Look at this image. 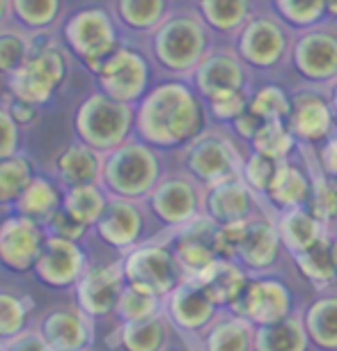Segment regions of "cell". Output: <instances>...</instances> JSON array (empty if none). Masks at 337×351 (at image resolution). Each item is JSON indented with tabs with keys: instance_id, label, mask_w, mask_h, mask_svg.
Returning <instances> with one entry per match:
<instances>
[{
	"instance_id": "e0dca14e",
	"label": "cell",
	"mask_w": 337,
	"mask_h": 351,
	"mask_svg": "<svg viewBox=\"0 0 337 351\" xmlns=\"http://www.w3.org/2000/svg\"><path fill=\"white\" fill-rule=\"evenodd\" d=\"M250 69L234 49H211L204 60L188 76L190 85L200 92L202 99H209L221 92L250 90Z\"/></svg>"
},
{
	"instance_id": "2e32d148",
	"label": "cell",
	"mask_w": 337,
	"mask_h": 351,
	"mask_svg": "<svg viewBox=\"0 0 337 351\" xmlns=\"http://www.w3.org/2000/svg\"><path fill=\"white\" fill-rule=\"evenodd\" d=\"M335 120L337 115L326 90L305 85L292 95V115L287 124L301 145L312 147L326 143L330 136L337 134Z\"/></svg>"
},
{
	"instance_id": "d4e9b609",
	"label": "cell",
	"mask_w": 337,
	"mask_h": 351,
	"mask_svg": "<svg viewBox=\"0 0 337 351\" xmlns=\"http://www.w3.org/2000/svg\"><path fill=\"white\" fill-rule=\"evenodd\" d=\"M310 200H312V170H310V165L296 163L292 156L282 158L280 168L275 172V180L264 195L266 207L277 214L282 209L310 204Z\"/></svg>"
},
{
	"instance_id": "d590c367",
	"label": "cell",
	"mask_w": 337,
	"mask_h": 351,
	"mask_svg": "<svg viewBox=\"0 0 337 351\" xmlns=\"http://www.w3.org/2000/svg\"><path fill=\"white\" fill-rule=\"evenodd\" d=\"M108 197L110 195L105 193L101 184H83V186L64 189L60 207L85 228H95L108 204Z\"/></svg>"
},
{
	"instance_id": "83f0119b",
	"label": "cell",
	"mask_w": 337,
	"mask_h": 351,
	"mask_svg": "<svg viewBox=\"0 0 337 351\" xmlns=\"http://www.w3.org/2000/svg\"><path fill=\"white\" fill-rule=\"evenodd\" d=\"M250 276L253 274H248L239 262L221 257V260H216L207 271H202L200 276L190 278V280L200 282L202 289L207 291L209 299L214 301L218 308L229 310L239 301V296L243 294V289H246Z\"/></svg>"
},
{
	"instance_id": "f6af8a7d",
	"label": "cell",
	"mask_w": 337,
	"mask_h": 351,
	"mask_svg": "<svg viewBox=\"0 0 337 351\" xmlns=\"http://www.w3.org/2000/svg\"><path fill=\"white\" fill-rule=\"evenodd\" d=\"M35 44L30 35L16 28H3L0 25V74L8 78L10 74L21 67L28 60Z\"/></svg>"
},
{
	"instance_id": "d6a6232c",
	"label": "cell",
	"mask_w": 337,
	"mask_h": 351,
	"mask_svg": "<svg viewBox=\"0 0 337 351\" xmlns=\"http://www.w3.org/2000/svg\"><path fill=\"white\" fill-rule=\"evenodd\" d=\"M312 342L303 324L301 310L285 319L255 326V351H310Z\"/></svg>"
},
{
	"instance_id": "11a10c76",
	"label": "cell",
	"mask_w": 337,
	"mask_h": 351,
	"mask_svg": "<svg viewBox=\"0 0 337 351\" xmlns=\"http://www.w3.org/2000/svg\"><path fill=\"white\" fill-rule=\"evenodd\" d=\"M326 92H328V99H330V104H333V108H335V115H337V78L333 83L328 85L326 88Z\"/></svg>"
},
{
	"instance_id": "e575fe53",
	"label": "cell",
	"mask_w": 337,
	"mask_h": 351,
	"mask_svg": "<svg viewBox=\"0 0 337 351\" xmlns=\"http://www.w3.org/2000/svg\"><path fill=\"white\" fill-rule=\"evenodd\" d=\"M292 257L296 262V269L312 285L314 291H328L337 285V271L333 264V255H330V234Z\"/></svg>"
},
{
	"instance_id": "ee69618b",
	"label": "cell",
	"mask_w": 337,
	"mask_h": 351,
	"mask_svg": "<svg viewBox=\"0 0 337 351\" xmlns=\"http://www.w3.org/2000/svg\"><path fill=\"white\" fill-rule=\"evenodd\" d=\"M204 104H207L209 122L218 124V127H232L250 108V90L221 92V95L204 99Z\"/></svg>"
},
{
	"instance_id": "b9f144b4",
	"label": "cell",
	"mask_w": 337,
	"mask_h": 351,
	"mask_svg": "<svg viewBox=\"0 0 337 351\" xmlns=\"http://www.w3.org/2000/svg\"><path fill=\"white\" fill-rule=\"evenodd\" d=\"M35 177L32 161L23 154L0 158V204H14Z\"/></svg>"
},
{
	"instance_id": "44dd1931",
	"label": "cell",
	"mask_w": 337,
	"mask_h": 351,
	"mask_svg": "<svg viewBox=\"0 0 337 351\" xmlns=\"http://www.w3.org/2000/svg\"><path fill=\"white\" fill-rule=\"evenodd\" d=\"M266 209V202L243 182V177H229L204 189V214L218 225L248 221Z\"/></svg>"
},
{
	"instance_id": "7dc6e473",
	"label": "cell",
	"mask_w": 337,
	"mask_h": 351,
	"mask_svg": "<svg viewBox=\"0 0 337 351\" xmlns=\"http://www.w3.org/2000/svg\"><path fill=\"white\" fill-rule=\"evenodd\" d=\"M32 310L28 296H18L14 291L0 289V342L21 333Z\"/></svg>"
},
{
	"instance_id": "bcb514c9",
	"label": "cell",
	"mask_w": 337,
	"mask_h": 351,
	"mask_svg": "<svg viewBox=\"0 0 337 351\" xmlns=\"http://www.w3.org/2000/svg\"><path fill=\"white\" fill-rule=\"evenodd\" d=\"M280 161L282 158L262 154V152H255V149H250V154L243 156L241 177H243V182H246L248 186L262 197V200L275 180V172H277V168H280Z\"/></svg>"
},
{
	"instance_id": "52a82bcc",
	"label": "cell",
	"mask_w": 337,
	"mask_h": 351,
	"mask_svg": "<svg viewBox=\"0 0 337 351\" xmlns=\"http://www.w3.org/2000/svg\"><path fill=\"white\" fill-rule=\"evenodd\" d=\"M232 49L250 69L269 74L289 62L294 30L273 12H257L232 37Z\"/></svg>"
},
{
	"instance_id": "8d00e7d4",
	"label": "cell",
	"mask_w": 337,
	"mask_h": 351,
	"mask_svg": "<svg viewBox=\"0 0 337 351\" xmlns=\"http://www.w3.org/2000/svg\"><path fill=\"white\" fill-rule=\"evenodd\" d=\"M60 204H62V193L58 191L55 184L46 180V177L35 175L23 193L18 195V200L14 202V209L16 214H23L44 223Z\"/></svg>"
},
{
	"instance_id": "5b68a950",
	"label": "cell",
	"mask_w": 337,
	"mask_h": 351,
	"mask_svg": "<svg viewBox=\"0 0 337 351\" xmlns=\"http://www.w3.org/2000/svg\"><path fill=\"white\" fill-rule=\"evenodd\" d=\"M134 127L136 106L110 99L101 90L85 97L74 112V131L78 141L101 154L127 143Z\"/></svg>"
},
{
	"instance_id": "f35d334b",
	"label": "cell",
	"mask_w": 337,
	"mask_h": 351,
	"mask_svg": "<svg viewBox=\"0 0 337 351\" xmlns=\"http://www.w3.org/2000/svg\"><path fill=\"white\" fill-rule=\"evenodd\" d=\"M158 313H163L161 296L145 287H138V285H131V282L124 285L120 299H117V306H115V315H117V319H120V324L140 322Z\"/></svg>"
},
{
	"instance_id": "74e56055",
	"label": "cell",
	"mask_w": 337,
	"mask_h": 351,
	"mask_svg": "<svg viewBox=\"0 0 337 351\" xmlns=\"http://www.w3.org/2000/svg\"><path fill=\"white\" fill-rule=\"evenodd\" d=\"M271 12L294 32L328 21L326 0H269Z\"/></svg>"
},
{
	"instance_id": "4316f807",
	"label": "cell",
	"mask_w": 337,
	"mask_h": 351,
	"mask_svg": "<svg viewBox=\"0 0 337 351\" xmlns=\"http://www.w3.org/2000/svg\"><path fill=\"white\" fill-rule=\"evenodd\" d=\"M275 225H277V232H280L282 246H285L289 255L301 253V250L314 246L319 239L330 234L326 223L314 214L310 204L277 211Z\"/></svg>"
},
{
	"instance_id": "ba28073f",
	"label": "cell",
	"mask_w": 337,
	"mask_h": 351,
	"mask_svg": "<svg viewBox=\"0 0 337 351\" xmlns=\"http://www.w3.org/2000/svg\"><path fill=\"white\" fill-rule=\"evenodd\" d=\"M182 163L202 186H211L229 177H241L243 154L227 134V127H207L182 147Z\"/></svg>"
},
{
	"instance_id": "5bb4252c",
	"label": "cell",
	"mask_w": 337,
	"mask_h": 351,
	"mask_svg": "<svg viewBox=\"0 0 337 351\" xmlns=\"http://www.w3.org/2000/svg\"><path fill=\"white\" fill-rule=\"evenodd\" d=\"M229 310L248 319L253 326H266V324H275L294 315L299 308L294 303L292 287L282 278L260 274L250 276L243 294Z\"/></svg>"
},
{
	"instance_id": "8992f818",
	"label": "cell",
	"mask_w": 337,
	"mask_h": 351,
	"mask_svg": "<svg viewBox=\"0 0 337 351\" xmlns=\"http://www.w3.org/2000/svg\"><path fill=\"white\" fill-rule=\"evenodd\" d=\"M62 37L67 51L92 74L122 44L115 19L108 10L97 5L71 12L62 25Z\"/></svg>"
},
{
	"instance_id": "484cf974",
	"label": "cell",
	"mask_w": 337,
	"mask_h": 351,
	"mask_svg": "<svg viewBox=\"0 0 337 351\" xmlns=\"http://www.w3.org/2000/svg\"><path fill=\"white\" fill-rule=\"evenodd\" d=\"M53 175L64 189L83 186V184H101L103 154L81 141L64 145L53 158Z\"/></svg>"
},
{
	"instance_id": "6da1fadb",
	"label": "cell",
	"mask_w": 337,
	"mask_h": 351,
	"mask_svg": "<svg viewBox=\"0 0 337 351\" xmlns=\"http://www.w3.org/2000/svg\"><path fill=\"white\" fill-rule=\"evenodd\" d=\"M207 127V104L188 78L151 85L136 104V136L156 149L186 147Z\"/></svg>"
},
{
	"instance_id": "680465c9",
	"label": "cell",
	"mask_w": 337,
	"mask_h": 351,
	"mask_svg": "<svg viewBox=\"0 0 337 351\" xmlns=\"http://www.w3.org/2000/svg\"><path fill=\"white\" fill-rule=\"evenodd\" d=\"M0 351H5V349H3V344H0Z\"/></svg>"
},
{
	"instance_id": "7402d4cb",
	"label": "cell",
	"mask_w": 337,
	"mask_h": 351,
	"mask_svg": "<svg viewBox=\"0 0 337 351\" xmlns=\"http://www.w3.org/2000/svg\"><path fill=\"white\" fill-rule=\"evenodd\" d=\"M85 267H88V260H85V253L78 246V241L46 234L42 255H39L32 271L44 285L64 289L81 280Z\"/></svg>"
},
{
	"instance_id": "d6986e66",
	"label": "cell",
	"mask_w": 337,
	"mask_h": 351,
	"mask_svg": "<svg viewBox=\"0 0 337 351\" xmlns=\"http://www.w3.org/2000/svg\"><path fill=\"white\" fill-rule=\"evenodd\" d=\"M124 285H127V278H124L122 260L112 264H88L81 280L74 285L78 308L88 313L92 319L115 313Z\"/></svg>"
},
{
	"instance_id": "7bdbcfd3",
	"label": "cell",
	"mask_w": 337,
	"mask_h": 351,
	"mask_svg": "<svg viewBox=\"0 0 337 351\" xmlns=\"http://www.w3.org/2000/svg\"><path fill=\"white\" fill-rule=\"evenodd\" d=\"M62 0H12V16L25 30H46L58 21Z\"/></svg>"
},
{
	"instance_id": "681fc988",
	"label": "cell",
	"mask_w": 337,
	"mask_h": 351,
	"mask_svg": "<svg viewBox=\"0 0 337 351\" xmlns=\"http://www.w3.org/2000/svg\"><path fill=\"white\" fill-rule=\"evenodd\" d=\"M21 145V124H18L8 106H0V158L18 154Z\"/></svg>"
},
{
	"instance_id": "60d3db41",
	"label": "cell",
	"mask_w": 337,
	"mask_h": 351,
	"mask_svg": "<svg viewBox=\"0 0 337 351\" xmlns=\"http://www.w3.org/2000/svg\"><path fill=\"white\" fill-rule=\"evenodd\" d=\"M250 110L266 122H287L292 115V95L277 83H264L250 92Z\"/></svg>"
},
{
	"instance_id": "816d5d0a",
	"label": "cell",
	"mask_w": 337,
	"mask_h": 351,
	"mask_svg": "<svg viewBox=\"0 0 337 351\" xmlns=\"http://www.w3.org/2000/svg\"><path fill=\"white\" fill-rule=\"evenodd\" d=\"M264 122H266V120H262L260 115H255V112L248 108V110L239 117V120H236V122L232 124V127H227V129H232L236 136L243 138L246 143H250V138H253V136L257 134V131L262 129V124H264Z\"/></svg>"
},
{
	"instance_id": "3957f363",
	"label": "cell",
	"mask_w": 337,
	"mask_h": 351,
	"mask_svg": "<svg viewBox=\"0 0 337 351\" xmlns=\"http://www.w3.org/2000/svg\"><path fill=\"white\" fill-rule=\"evenodd\" d=\"M218 250L221 257L239 262L248 274H271L280 264L285 250L275 225V214L266 209L248 221L221 225Z\"/></svg>"
},
{
	"instance_id": "7c38bea8",
	"label": "cell",
	"mask_w": 337,
	"mask_h": 351,
	"mask_svg": "<svg viewBox=\"0 0 337 351\" xmlns=\"http://www.w3.org/2000/svg\"><path fill=\"white\" fill-rule=\"evenodd\" d=\"M122 269L127 282L154 291L161 299H165L177 285L186 280L168 241L138 243L124 253Z\"/></svg>"
},
{
	"instance_id": "7a4b0ae2",
	"label": "cell",
	"mask_w": 337,
	"mask_h": 351,
	"mask_svg": "<svg viewBox=\"0 0 337 351\" xmlns=\"http://www.w3.org/2000/svg\"><path fill=\"white\" fill-rule=\"evenodd\" d=\"M214 32L197 10L170 12L149 35V53L163 71L175 78H188L214 49Z\"/></svg>"
},
{
	"instance_id": "f1b7e54d",
	"label": "cell",
	"mask_w": 337,
	"mask_h": 351,
	"mask_svg": "<svg viewBox=\"0 0 337 351\" xmlns=\"http://www.w3.org/2000/svg\"><path fill=\"white\" fill-rule=\"evenodd\" d=\"M197 340L202 351H255V326L232 310H221Z\"/></svg>"
},
{
	"instance_id": "91938a15",
	"label": "cell",
	"mask_w": 337,
	"mask_h": 351,
	"mask_svg": "<svg viewBox=\"0 0 337 351\" xmlns=\"http://www.w3.org/2000/svg\"><path fill=\"white\" fill-rule=\"evenodd\" d=\"M83 351H90V349H83Z\"/></svg>"
},
{
	"instance_id": "c3c4849f",
	"label": "cell",
	"mask_w": 337,
	"mask_h": 351,
	"mask_svg": "<svg viewBox=\"0 0 337 351\" xmlns=\"http://www.w3.org/2000/svg\"><path fill=\"white\" fill-rule=\"evenodd\" d=\"M42 225L46 228V234L62 237V239H71V241H81L85 237V232L90 230V228H85L83 223H78L74 216H69L62 207H58L53 211Z\"/></svg>"
},
{
	"instance_id": "ac0fdd59",
	"label": "cell",
	"mask_w": 337,
	"mask_h": 351,
	"mask_svg": "<svg viewBox=\"0 0 337 351\" xmlns=\"http://www.w3.org/2000/svg\"><path fill=\"white\" fill-rule=\"evenodd\" d=\"M46 241L44 225L23 214L0 223V264L14 274L32 271Z\"/></svg>"
},
{
	"instance_id": "4fadbf2b",
	"label": "cell",
	"mask_w": 337,
	"mask_h": 351,
	"mask_svg": "<svg viewBox=\"0 0 337 351\" xmlns=\"http://www.w3.org/2000/svg\"><path fill=\"white\" fill-rule=\"evenodd\" d=\"M204 189L186 170L163 175L154 191L147 195V207L165 228H182L204 214Z\"/></svg>"
},
{
	"instance_id": "4dcf8cb0",
	"label": "cell",
	"mask_w": 337,
	"mask_h": 351,
	"mask_svg": "<svg viewBox=\"0 0 337 351\" xmlns=\"http://www.w3.org/2000/svg\"><path fill=\"white\" fill-rule=\"evenodd\" d=\"M312 347L337 351V289L319 291V296L301 310Z\"/></svg>"
},
{
	"instance_id": "ab89813d",
	"label": "cell",
	"mask_w": 337,
	"mask_h": 351,
	"mask_svg": "<svg viewBox=\"0 0 337 351\" xmlns=\"http://www.w3.org/2000/svg\"><path fill=\"white\" fill-rule=\"evenodd\" d=\"M250 149L262 152V154L275 156V158H289L294 152H299V141L292 134L287 122H264L262 129L250 138Z\"/></svg>"
},
{
	"instance_id": "cb8c5ba5",
	"label": "cell",
	"mask_w": 337,
	"mask_h": 351,
	"mask_svg": "<svg viewBox=\"0 0 337 351\" xmlns=\"http://www.w3.org/2000/svg\"><path fill=\"white\" fill-rule=\"evenodd\" d=\"M95 230L101 237V241L127 253L140 243L145 232V211L140 202L110 195Z\"/></svg>"
},
{
	"instance_id": "277c9868",
	"label": "cell",
	"mask_w": 337,
	"mask_h": 351,
	"mask_svg": "<svg viewBox=\"0 0 337 351\" xmlns=\"http://www.w3.org/2000/svg\"><path fill=\"white\" fill-rule=\"evenodd\" d=\"M163 180V161L151 145L129 141L103 154L101 186L108 195L127 200H147V195Z\"/></svg>"
},
{
	"instance_id": "f5cc1de1",
	"label": "cell",
	"mask_w": 337,
	"mask_h": 351,
	"mask_svg": "<svg viewBox=\"0 0 337 351\" xmlns=\"http://www.w3.org/2000/svg\"><path fill=\"white\" fill-rule=\"evenodd\" d=\"M8 110L12 112V117L21 124H30V122H35L37 120V106H32V104H25V101H18V99H12L10 97V101H8Z\"/></svg>"
},
{
	"instance_id": "9f6ffc18",
	"label": "cell",
	"mask_w": 337,
	"mask_h": 351,
	"mask_svg": "<svg viewBox=\"0 0 337 351\" xmlns=\"http://www.w3.org/2000/svg\"><path fill=\"white\" fill-rule=\"evenodd\" d=\"M330 255H333V264H335V271H337V232L330 234Z\"/></svg>"
},
{
	"instance_id": "603a6c76",
	"label": "cell",
	"mask_w": 337,
	"mask_h": 351,
	"mask_svg": "<svg viewBox=\"0 0 337 351\" xmlns=\"http://www.w3.org/2000/svg\"><path fill=\"white\" fill-rule=\"evenodd\" d=\"M39 335L49 342L53 351H83L92 347V317L83 313L81 308L64 306V308H53L49 313L42 315V319L37 322Z\"/></svg>"
},
{
	"instance_id": "30bf717a",
	"label": "cell",
	"mask_w": 337,
	"mask_h": 351,
	"mask_svg": "<svg viewBox=\"0 0 337 351\" xmlns=\"http://www.w3.org/2000/svg\"><path fill=\"white\" fill-rule=\"evenodd\" d=\"M328 21L294 32L289 51V64L301 81L321 90L337 78V21Z\"/></svg>"
},
{
	"instance_id": "f546056e",
	"label": "cell",
	"mask_w": 337,
	"mask_h": 351,
	"mask_svg": "<svg viewBox=\"0 0 337 351\" xmlns=\"http://www.w3.org/2000/svg\"><path fill=\"white\" fill-rule=\"evenodd\" d=\"M262 0H195V10L211 32L232 39L260 10Z\"/></svg>"
},
{
	"instance_id": "ffe728a7",
	"label": "cell",
	"mask_w": 337,
	"mask_h": 351,
	"mask_svg": "<svg viewBox=\"0 0 337 351\" xmlns=\"http://www.w3.org/2000/svg\"><path fill=\"white\" fill-rule=\"evenodd\" d=\"M163 313L177 330L200 337L204 328L218 317L221 308L209 299L200 282L186 278L163 299Z\"/></svg>"
},
{
	"instance_id": "836d02e7",
	"label": "cell",
	"mask_w": 337,
	"mask_h": 351,
	"mask_svg": "<svg viewBox=\"0 0 337 351\" xmlns=\"http://www.w3.org/2000/svg\"><path fill=\"white\" fill-rule=\"evenodd\" d=\"M117 23L138 35H151L170 14V0H115Z\"/></svg>"
},
{
	"instance_id": "6f0895ef",
	"label": "cell",
	"mask_w": 337,
	"mask_h": 351,
	"mask_svg": "<svg viewBox=\"0 0 337 351\" xmlns=\"http://www.w3.org/2000/svg\"><path fill=\"white\" fill-rule=\"evenodd\" d=\"M326 8L330 21H337V0H326Z\"/></svg>"
},
{
	"instance_id": "9c48e42d",
	"label": "cell",
	"mask_w": 337,
	"mask_h": 351,
	"mask_svg": "<svg viewBox=\"0 0 337 351\" xmlns=\"http://www.w3.org/2000/svg\"><path fill=\"white\" fill-rule=\"evenodd\" d=\"M69 71V60L62 49L51 44L35 46L30 58L8 76V95L18 101L44 106L60 90Z\"/></svg>"
},
{
	"instance_id": "1f68e13d",
	"label": "cell",
	"mask_w": 337,
	"mask_h": 351,
	"mask_svg": "<svg viewBox=\"0 0 337 351\" xmlns=\"http://www.w3.org/2000/svg\"><path fill=\"white\" fill-rule=\"evenodd\" d=\"M173 328L175 326L168 319V315L158 313L140 322L120 324L112 337H115L117 347H122L124 351H168Z\"/></svg>"
},
{
	"instance_id": "8fae6325",
	"label": "cell",
	"mask_w": 337,
	"mask_h": 351,
	"mask_svg": "<svg viewBox=\"0 0 337 351\" xmlns=\"http://www.w3.org/2000/svg\"><path fill=\"white\" fill-rule=\"evenodd\" d=\"M95 76L103 95L131 106L140 101L151 88L149 58L131 44L117 46L95 71Z\"/></svg>"
},
{
	"instance_id": "f907efd6",
	"label": "cell",
	"mask_w": 337,
	"mask_h": 351,
	"mask_svg": "<svg viewBox=\"0 0 337 351\" xmlns=\"http://www.w3.org/2000/svg\"><path fill=\"white\" fill-rule=\"evenodd\" d=\"M5 351H53L49 347V342L39 335L37 328H23L21 333H16L14 337L0 342Z\"/></svg>"
},
{
	"instance_id": "9a60e30c",
	"label": "cell",
	"mask_w": 337,
	"mask_h": 351,
	"mask_svg": "<svg viewBox=\"0 0 337 351\" xmlns=\"http://www.w3.org/2000/svg\"><path fill=\"white\" fill-rule=\"evenodd\" d=\"M218 228L221 225L211 221L207 214L197 216L195 221L182 225V228H173V237L168 243L184 271V278H197L216 260H221Z\"/></svg>"
},
{
	"instance_id": "db71d44e",
	"label": "cell",
	"mask_w": 337,
	"mask_h": 351,
	"mask_svg": "<svg viewBox=\"0 0 337 351\" xmlns=\"http://www.w3.org/2000/svg\"><path fill=\"white\" fill-rule=\"evenodd\" d=\"M12 16V0H0V25Z\"/></svg>"
}]
</instances>
